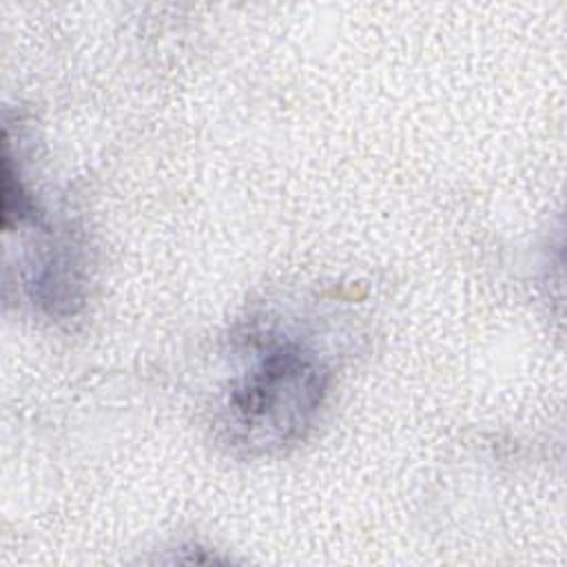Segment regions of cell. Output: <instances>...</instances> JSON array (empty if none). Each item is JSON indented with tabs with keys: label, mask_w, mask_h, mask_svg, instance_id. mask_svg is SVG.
<instances>
[{
	"label": "cell",
	"mask_w": 567,
	"mask_h": 567,
	"mask_svg": "<svg viewBox=\"0 0 567 567\" xmlns=\"http://www.w3.org/2000/svg\"><path fill=\"white\" fill-rule=\"evenodd\" d=\"M330 388L321 357L292 337L259 346L224 401V427L248 452H275L306 436Z\"/></svg>",
	"instance_id": "obj_1"
}]
</instances>
